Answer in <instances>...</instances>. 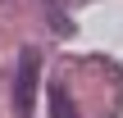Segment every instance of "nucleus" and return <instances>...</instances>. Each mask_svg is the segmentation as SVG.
<instances>
[{
  "label": "nucleus",
  "instance_id": "f257e3e1",
  "mask_svg": "<svg viewBox=\"0 0 123 118\" xmlns=\"http://www.w3.org/2000/svg\"><path fill=\"white\" fill-rule=\"evenodd\" d=\"M37 73H41V55L37 50H18V73H14V114L18 118H32Z\"/></svg>",
  "mask_w": 123,
  "mask_h": 118
},
{
  "label": "nucleus",
  "instance_id": "f03ea898",
  "mask_svg": "<svg viewBox=\"0 0 123 118\" xmlns=\"http://www.w3.org/2000/svg\"><path fill=\"white\" fill-rule=\"evenodd\" d=\"M50 114H55V118H78V109H73V100H68V86H64V82H55V86H50Z\"/></svg>",
  "mask_w": 123,
  "mask_h": 118
}]
</instances>
